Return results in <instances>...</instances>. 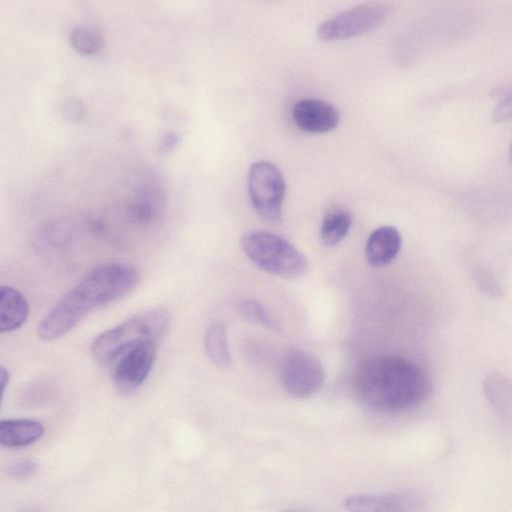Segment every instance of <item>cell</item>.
Masks as SVG:
<instances>
[{
  "label": "cell",
  "mask_w": 512,
  "mask_h": 512,
  "mask_svg": "<svg viewBox=\"0 0 512 512\" xmlns=\"http://www.w3.org/2000/svg\"><path fill=\"white\" fill-rule=\"evenodd\" d=\"M139 273L126 263L109 262L90 270L45 314L37 327L43 340L58 339L92 310L125 297L137 286Z\"/></svg>",
  "instance_id": "cell-1"
},
{
  "label": "cell",
  "mask_w": 512,
  "mask_h": 512,
  "mask_svg": "<svg viewBox=\"0 0 512 512\" xmlns=\"http://www.w3.org/2000/svg\"><path fill=\"white\" fill-rule=\"evenodd\" d=\"M357 397L380 412H399L422 403L432 391L426 371L395 355H378L363 361L353 377Z\"/></svg>",
  "instance_id": "cell-2"
},
{
  "label": "cell",
  "mask_w": 512,
  "mask_h": 512,
  "mask_svg": "<svg viewBox=\"0 0 512 512\" xmlns=\"http://www.w3.org/2000/svg\"><path fill=\"white\" fill-rule=\"evenodd\" d=\"M171 314L163 308L150 309L126 319L99 334L91 344L93 358L107 364L140 343L158 342L167 332Z\"/></svg>",
  "instance_id": "cell-3"
},
{
  "label": "cell",
  "mask_w": 512,
  "mask_h": 512,
  "mask_svg": "<svg viewBox=\"0 0 512 512\" xmlns=\"http://www.w3.org/2000/svg\"><path fill=\"white\" fill-rule=\"evenodd\" d=\"M247 257L260 269L282 278H297L308 270L306 257L286 239L266 231H253L241 239Z\"/></svg>",
  "instance_id": "cell-4"
},
{
  "label": "cell",
  "mask_w": 512,
  "mask_h": 512,
  "mask_svg": "<svg viewBox=\"0 0 512 512\" xmlns=\"http://www.w3.org/2000/svg\"><path fill=\"white\" fill-rule=\"evenodd\" d=\"M285 190L284 177L274 164L258 161L251 165L248 193L254 209L263 218L269 221L280 220Z\"/></svg>",
  "instance_id": "cell-5"
},
{
  "label": "cell",
  "mask_w": 512,
  "mask_h": 512,
  "mask_svg": "<svg viewBox=\"0 0 512 512\" xmlns=\"http://www.w3.org/2000/svg\"><path fill=\"white\" fill-rule=\"evenodd\" d=\"M387 14L388 6L383 3L359 4L323 21L317 29V35L324 41L358 36L379 26Z\"/></svg>",
  "instance_id": "cell-6"
},
{
  "label": "cell",
  "mask_w": 512,
  "mask_h": 512,
  "mask_svg": "<svg viewBox=\"0 0 512 512\" xmlns=\"http://www.w3.org/2000/svg\"><path fill=\"white\" fill-rule=\"evenodd\" d=\"M280 378L290 396L306 398L321 389L325 382V370L314 355L291 349L282 358Z\"/></svg>",
  "instance_id": "cell-7"
},
{
  "label": "cell",
  "mask_w": 512,
  "mask_h": 512,
  "mask_svg": "<svg viewBox=\"0 0 512 512\" xmlns=\"http://www.w3.org/2000/svg\"><path fill=\"white\" fill-rule=\"evenodd\" d=\"M157 356V342L148 341L129 348L116 360L113 383L120 394L138 390L148 378Z\"/></svg>",
  "instance_id": "cell-8"
},
{
  "label": "cell",
  "mask_w": 512,
  "mask_h": 512,
  "mask_svg": "<svg viewBox=\"0 0 512 512\" xmlns=\"http://www.w3.org/2000/svg\"><path fill=\"white\" fill-rule=\"evenodd\" d=\"M294 123L310 133H324L337 127L340 121L338 110L329 102L315 98L297 101L292 109Z\"/></svg>",
  "instance_id": "cell-9"
},
{
  "label": "cell",
  "mask_w": 512,
  "mask_h": 512,
  "mask_svg": "<svg viewBox=\"0 0 512 512\" xmlns=\"http://www.w3.org/2000/svg\"><path fill=\"white\" fill-rule=\"evenodd\" d=\"M344 506L348 512H416L420 500L410 492L356 494L347 497Z\"/></svg>",
  "instance_id": "cell-10"
},
{
  "label": "cell",
  "mask_w": 512,
  "mask_h": 512,
  "mask_svg": "<svg viewBox=\"0 0 512 512\" xmlns=\"http://www.w3.org/2000/svg\"><path fill=\"white\" fill-rule=\"evenodd\" d=\"M164 207L163 191L155 184H144L127 202L126 213L134 223L145 225L156 221Z\"/></svg>",
  "instance_id": "cell-11"
},
{
  "label": "cell",
  "mask_w": 512,
  "mask_h": 512,
  "mask_svg": "<svg viewBox=\"0 0 512 512\" xmlns=\"http://www.w3.org/2000/svg\"><path fill=\"white\" fill-rule=\"evenodd\" d=\"M402 237L394 226H381L375 229L367 239L365 254L367 261L374 267H384L399 253Z\"/></svg>",
  "instance_id": "cell-12"
},
{
  "label": "cell",
  "mask_w": 512,
  "mask_h": 512,
  "mask_svg": "<svg viewBox=\"0 0 512 512\" xmlns=\"http://www.w3.org/2000/svg\"><path fill=\"white\" fill-rule=\"evenodd\" d=\"M43 424L29 418L4 419L0 422V443L8 448L26 447L42 438Z\"/></svg>",
  "instance_id": "cell-13"
},
{
  "label": "cell",
  "mask_w": 512,
  "mask_h": 512,
  "mask_svg": "<svg viewBox=\"0 0 512 512\" xmlns=\"http://www.w3.org/2000/svg\"><path fill=\"white\" fill-rule=\"evenodd\" d=\"M30 306L17 289L2 285L0 288V332L10 333L19 329L27 320Z\"/></svg>",
  "instance_id": "cell-14"
},
{
  "label": "cell",
  "mask_w": 512,
  "mask_h": 512,
  "mask_svg": "<svg viewBox=\"0 0 512 512\" xmlns=\"http://www.w3.org/2000/svg\"><path fill=\"white\" fill-rule=\"evenodd\" d=\"M205 352L209 360L220 369H227L232 363L227 331L222 321H215L207 328L204 338Z\"/></svg>",
  "instance_id": "cell-15"
},
{
  "label": "cell",
  "mask_w": 512,
  "mask_h": 512,
  "mask_svg": "<svg viewBox=\"0 0 512 512\" xmlns=\"http://www.w3.org/2000/svg\"><path fill=\"white\" fill-rule=\"evenodd\" d=\"M352 217L348 210L342 207L330 208L324 215L320 227V238L325 246L333 247L339 244L348 234Z\"/></svg>",
  "instance_id": "cell-16"
},
{
  "label": "cell",
  "mask_w": 512,
  "mask_h": 512,
  "mask_svg": "<svg viewBox=\"0 0 512 512\" xmlns=\"http://www.w3.org/2000/svg\"><path fill=\"white\" fill-rule=\"evenodd\" d=\"M72 47L81 54L92 55L98 52L103 43L101 34L89 26H76L69 35Z\"/></svg>",
  "instance_id": "cell-17"
},
{
  "label": "cell",
  "mask_w": 512,
  "mask_h": 512,
  "mask_svg": "<svg viewBox=\"0 0 512 512\" xmlns=\"http://www.w3.org/2000/svg\"><path fill=\"white\" fill-rule=\"evenodd\" d=\"M241 315L249 322L263 326L267 329H275L276 323L267 310L254 299H244L239 305Z\"/></svg>",
  "instance_id": "cell-18"
},
{
  "label": "cell",
  "mask_w": 512,
  "mask_h": 512,
  "mask_svg": "<svg viewBox=\"0 0 512 512\" xmlns=\"http://www.w3.org/2000/svg\"><path fill=\"white\" fill-rule=\"evenodd\" d=\"M37 464L30 459H22L7 466L6 473L13 479H25L35 473Z\"/></svg>",
  "instance_id": "cell-19"
},
{
  "label": "cell",
  "mask_w": 512,
  "mask_h": 512,
  "mask_svg": "<svg viewBox=\"0 0 512 512\" xmlns=\"http://www.w3.org/2000/svg\"><path fill=\"white\" fill-rule=\"evenodd\" d=\"M60 112L65 119L78 121L85 117L86 109L79 99L68 98L62 102Z\"/></svg>",
  "instance_id": "cell-20"
},
{
  "label": "cell",
  "mask_w": 512,
  "mask_h": 512,
  "mask_svg": "<svg viewBox=\"0 0 512 512\" xmlns=\"http://www.w3.org/2000/svg\"><path fill=\"white\" fill-rule=\"evenodd\" d=\"M492 119L496 123L512 120V89L496 104L492 111Z\"/></svg>",
  "instance_id": "cell-21"
},
{
  "label": "cell",
  "mask_w": 512,
  "mask_h": 512,
  "mask_svg": "<svg viewBox=\"0 0 512 512\" xmlns=\"http://www.w3.org/2000/svg\"><path fill=\"white\" fill-rule=\"evenodd\" d=\"M179 140L180 136L177 135L176 133L166 132L160 140V151H162L163 153L171 151L178 144Z\"/></svg>",
  "instance_id": "cell-22"
},
{
  "label": "cell",
  "mask_w": 512,
  "mask_h": 512,
  "mask_svg": "<svg viewBox=\"0 0 512 512\" xmlns=\"http://www.w3.org/2000/svg\"><path fill=\"white\" fill-rule=\"evenodd\" d=\"M10 381V374L9 371L5 367H1L0 369V388H1V395L3 397L6 387L8 386Z\"/></svg>",
  "instance_id": "cell-23"
},
{
  "label": "cell",
  "mask_w": 512,
  "mask_h": 512,
  "mask_svg": "<svg viewBox=\"0 0 512 512\" xmlns=\"http://www.w3.org/2000/svg\"><path fill=\"white\" fill-rule=\"evenodd\" d=\"M19 512H41V511L38 509H35V508H28V509H23L22 511H19Z\"/></svg>",
  "instance_id": "cell-24"
},
{
  "label": "cell",
  "mask_w": 512,
  "mask_h": 512,
  "mask_svg": "<svg viewBox=\"0 0 512 512\" xmlns=\"http://www.w3.org/2000/svg\"><path fill=\"white\" fill-rule=\"evenodd\" d=\"M508 154H509V161H510V163L512 164V142H511V145H510V147H509V152H508Z\"/></svg>",
  "instance_id": "cell-25"
},
{
  "label": "cell",
  "mask_w": 512,
  "mask_h": 512,
  "mask_svg": "<svg viewBox=\"0 0 512 512\" xmlns=\"http://www.w3.org/2000/svg\"><path fill=\"white\" fill-rule=\"evenodd\" d=\"M285 512H300V511H285Z\"/></svg>",
  "instance_id": "cell-26"
}]
</instances>
